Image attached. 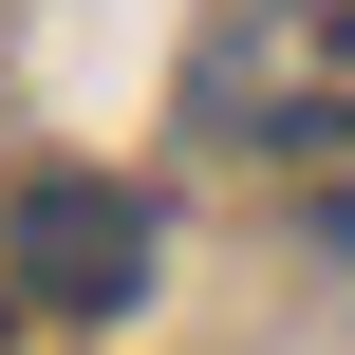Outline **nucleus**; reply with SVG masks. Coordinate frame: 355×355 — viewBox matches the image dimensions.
I'll return each mask as SVG.
<instances>
[{"instance_id": "f03ea898", "label": "nucleus", "mask_w": 355, "mask_h": 355, "mask_svg": "<svg viewBox=\"0 0 355 355\" xmlns=\"http://www.w3.org/2000/svg\"><path fill=\"white\" fill-rule=\"evenodd\" d=\"M150 187H112V168H37L19 206H0V281L37 300V318H131L150 300Z\"/></svg>"}, {"instance_id": "f257e3e1", "label": "nucleus", "mask_w": 355, "mask_h": 355, "mask_svg": "<svg viewBox=\"0 0 355 355\" xmlns=\"http://www.w3.org/2000/svg\"><path fill=\"white\" fill-rule=\"evenodd\" d=\"M187 112L225 150H281V168L355 150V0H225L187 56Z\"/></svg>"}]
</instances>
